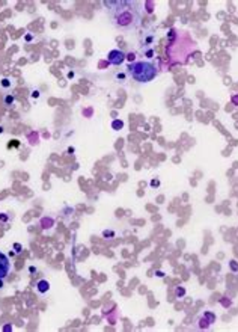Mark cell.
Listing matches in <instances>:
<instances>
[{"label": "cell", "mask_w": 238, "mask_h": 332, "mask_svg": "<svg viewBox=\"0 0 238 332\" xmlns=\"http://www.w3.org/2000/svg\"><path fill=\"white\" fill-rule=\"evenodd\" d=\"M106 8H109L113 24L122 30L136 29L142 21V3L140 2H104Z\"/></svg>", "instance_id": "obj_1"}, {"label": "cell", "mask_w": 238, "mask_h": 332, "mask_svg": "<svg viewBox=\"0 0 238 332\" xmlns=\"http://www.w3.org/2000/svg\"><path fill=\"white\" fill-rule=\"evenodd\" d=\"M130 73H131L134 80H137L140 83H146V82H151L157 75V68L151 62H136V64L130 65Z\"/></svg>", "instance_id": "obj_2"}, {"label": "cell", "mask_w": 238, "mask_h": 332, "mask_svg": "<svg viewBox=\"0 0 238 332\" xmlns=\"http://www.w3.org/2000/svg\"><path fill=\"white\" fill-rule=\"evenodd\" d=\"M109 62L110 64H113V65H121L124 60H125V53L124 52H121V50H111L109 53Z\"/></svg>", "instance_id": "obj_3"}, {"label": "cell", "mask_w": 238, "mask_h": 332, "mask_svg": "<svg viewBox=\"0 0 238 332\" xmlns=\"http://www.w3.org/2000/svg\"><path fill=\"white\" fill-rule=\"evenodd\" d=\"M9 269H11V263H9V258L0 252V279L6 278V275L9 273Z\"/></svg>", "instance_id": "obj_4"}, {"label": "cell", "mask_w": 238, "mask_h": 332, "mask_svg": "<svg viewBox=\"0 0 238 332\" xmlns=\"http://www.w3.org/2000/svg\"><path fill=\"white\" fill-rule=\"evenodd\" d=\"M36 287H38V291H39V293H45V291L50 288V284H48L47 281H39L36 284Z\"/></svg>", "instance_id": "obj_5"}, {"label": "cell", "mask_w": 238, "mask_h": 332, "mask_svg": "<svg viewBox=\"0 0 238 332\" xmlns=\"http://www.w3.org/2000/svg\"><path fill=\"white\" fill-rule=\"evenodd\" d=\"M122 127H124V122H122V121H113V129L119 130V129H122Z\"/></svg>", "instance_id": "obj_6"}, {"label": "cell", "mask_w": 238, "mask_h": 332, "mask_svg": "<svg viewBox=\"0 0 238 332\" xmlns=\"http://www.w3.org/2000/svg\"><path fill=\"white\" fill-rule=\"evenodd\" d=\"M231 267H232V270H238V266L235 261H231Z\"/></svg>", "instance_id": "obj_7"}, {"label": "cell", "mask_w": 238, "mask_h": 332, "mask_svg": "<svg viewBox=\"0 0 238 332\" xmlns=\"http://www.w3.org/2000/svg\"><path fill=\"white\" fill-rule=\"evenodd\" d=\"M232 103L238 106V95H234V97H232Z\"/></svg>", "instance_id": "obj_8"}, {"label": "cell", "mask_w": 238, "mask_h": 332, "mask_svg": "<svg viewBox=\"0 0 238 332\" xmlns=\"http://www.w3.org/2000/svg\"><path fill=\"white\" fill-rule=\"evenodd\" d=\"M12 101H14V98H12V97H11V98H9V97H6V104H9V103L12 104Z\"/></svg>", "instance_id": "obj_9"}, {"label": "cell", "mask_w": 238, "mask_h": 332, "mask_svg": "<svg viewBox=\"0 0 238 332\" xmlns=\"http://www.w3.org/2000/svg\"><path fill=\"white\" fill-rule=\"evenodd\" d=\"M176 295L179 296V295H184V290L183 288H178V290H176Z\"/></svg>", "instance_id": "obj_10"}]
</instances>
